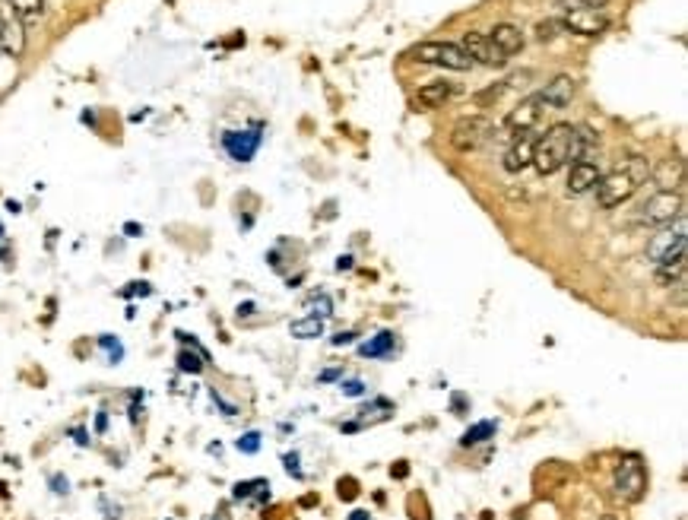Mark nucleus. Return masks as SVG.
Returning <instances> with one entry per match:
<instances>
[{
  "mask_svg": "<svg viewBox=\"0 0 688 520\" xmlns=\"http://www.w3.org/2000/svg\"><path fill=\"white\" fill-rule=\"evenodd\" d=\"M495 428H498V426H495V422H489V419H486V422H476V426L466 428V432H464V438H460V444H464V448H470V444H479V441L492 438Z\"/></svg>",
  "mask_w": 688,
  "mask_h": 520,
  "instance_id": "obj_22",
  "label": "nucleus"
},
{
  "mask_svg": "<svg viewBox=\"0 0 688 520\" xmlns=\"http://www.w3.org/2000/svg\"><path fill=\"white\" fill-rule=\"evenodd\" d=\"M460 48H464V54L473 61V64H486V67H505L507 58L501 54L498 48L492 45V38L482 36V32H464V42H460Z\"/></svg>",
  "mask_w": 688,
  "mask_h": 520,
  "instance_id": "obj_9",
  "label": "nucleus"
},
{
  "mask_svg": "<svg viewBox=\"0 0 688 520\" xmlns=\"http://www.w3.org/2000/svg\"><path fill=\"white\" fill-rule=\"evenodd\" d=\"M596 181H600V168H596V162H574L571 172H568V194L580 197V194H587V191L596 188Z\"/></svg>",
  "mask_w": 688,
  "mask_h": 520,
  "instance_id": "obj_13",
  "label": "nucleus"
},
{
  "mask_svg": "<svg viewBox=\"0 0 688 520\" xmlns=\"http://www.w3.org/2000/svg\"><path fill=\"white\" fill-rule=\"evenodd\" d=\"M334 378H340V371L330 369V371H324V375H320V381H334Z\"/></svg>",
  "mask_w": 688,
  "mask_h": 520,
  "instance_id": "obj_33",
  "label": "nucleus"
},
{
  "mask_svg": "<svg viewBox=\"0 0 688 520\" xmlns=\"http://www.w3.org/2000/svg\"><path fill=\"white\" fill-rule=\"evenodd\" d=\"M657 282L660 286H679V282H685V254H676V257L663 260V264H657Z\"/></svg>",
  "mask_w": 688,
  "mask_h": 520,
  "instance_id": "obj_17",
  "label": "nucleus"
},
{
  "mask_svg": "<svg viewBox=\"0 0 688 520\" xmlns=\"http://www.w3.org/2000/svg\"><path fill=\"white\" fill-rule=\"evenodd\" d=\"M239 451H241V454H257V451H261V435H257V432L241 435V438H239Z\"/></svg>",
  "mask_w": 688,
  "mask_h": 520,
  "instance_id": "obj_23",
  "label": "nucleus"
},
{
  "mask_svg": "<svg viewBox=\"0 0 688 520\" xmlns=\"http://www.w3.org/2000/svg\"><path fill=\"white\" fill-rule=\"evenodd\" d=\"M336 267H340V270H349V267H352V257H340V264H336Z\"/></svg>",
  "mask_w": 688,
  "mask_h": 520,
  "instance_id": "obj_35",
  "label": "nucleus"
},
{
  "mask_svg": "<svg viewBox=\"0 0 688 520\" xmlns=\"http://www.w3.org/2000/svg\"><path fill=\"white\" fill-rule=\"evenodd\" d=\"M340 390L346 394V397H362V394H365V384L359 381V378H352V381L340 384Z\"/></svg>",
  "mask_w": 688,
  "mask_h": 520,
  "instance_id": "obj_26",
  "label": "nucleus"
},
{
  "mask_svg": "<svg viewBox=\"0 0 688 520\" xmlns=\"http://www.w3.org/2000/svg\"><path fill=\"white\" fill-rule=\"evenodd\" d=\"M555 29H562V22H539L537 26V36H539V42H549V38H555Z\"/></svg>",
  "mask_w": 688,
  "mask_h": 520,
  "instance_id": "obj_25",
  "label": "nucleus"
},
{
  "mask_svg": "<svg viewBox=\"0 0 688 520\" xmlns=\"http://www.w3.org/2000/svg\"><path fill=\"white\" fill-rule=\"evenodd\" d=\"M223 146L235 162H251L254 152L261 150V130H229Z\"/></svg>",
  "mask_w": 688,
  "mask_h": 520,
  "instance_id": "obj_11",
  "label": "nucleus"
},
{
  "mask_svg": "<svg viewBox=\"0 0 688 520\" xmlns=\"http://www.w3.org/2000/svg\"><path fill=\"white\" fill-rule=\"evenodd\" d=\"M409 58L419 61V64L448 67V70H457V73H464L473 67V61L464 54V48H460V45H450V42H422L409 51Z\"/></svg>",
  "mask_w": 688,
  "mask_h": 520,
  "instance_id": "obj_3",
  "label": "nucleus"
},
{
  "mask_svg": "<svg viewBox=\"0 0 688 520\" xmlns=\"http://www.w3.org/2000/svg\"><path fill=\"white\" fill-rule=\"evenodd\" d=\"M562 26L578 36H603L609 26V20L594 7H584V4H574V7L562 10Z\"/></svg>",
  "mask_w": 688,
  "mask_h": 520,
  "instance_id": "obj_6",
  "label": "nucleus"
},
{
  "mask_svg": "<svg viewBox=\"0 0 688 520\" xmlns=\"http://www.w3.org/2000/svg\"><path fill=\"white\" fill-rule=\"evenodd\" d=\"M492 45L505 54V58H514V54H521L523 51V32L517 29V26H511V22H501V26H495L492 29Z\"/></svg>",
  "mask_w": 688,
  "mask_h": 520,
  "instance_id": "obj_15",
  "label": "nucleus"
},
{
  "mask_svg": "<svg viewBox=\"0 0 688 520\" xmlns=\"http://www.w3.org/2000/svg\"><path fill=\"white\" fill-rule=\"evenodd\" d=\"M647 175H651V166H647L644 156H631V159H625L622 166H616L609 175H600V181H596V203L603 210H612V207L625 203L641 188V181Z\"/></svg>",
  "mask_w": 688,
  "mask_h": 520,
  "instance_id": "obj_1",
  "label": "nucleus"
},
{
  "mask_svg": "<svg viewBox=\"0 0 688 520\" xmlns=\"http://www.w3.org/2000/svg\"><path fill=\"white\" fill-rule=\"evenodd\" d=\"M99 343H101V349H109V353H111V359H115V362L121 359V346H117V343L111 340V337H101Z\"/></svg>",
  "mask_w": 688,
  "mask_h": 520,
  "instance_id": "obj_29",
  "label": "nucleus"
},
{
  "mask_svg": "<svg viewBox=\"0 0 688 520\" xmlns=\"http://www.w3.org/2000/svg\"><path fill=\"white\" fill-rule=\"evenodd\" d=\"M10 4H13V13L22 26H32V22H38L45 13V0H10Z\"/></svg>",
  "mask_w": 688,
  "mask_h": 520,
  "instance_id": "obj_19",
  "label": "nucleus"
},
{
  "mask_svg": "<svg viewBox=\"0 0 688 520\" xmlns=\"http://www.w3.org/2000/svg\"><path fill=\"white\" fill-rule=\"evenodd\" d=\"M178 365H182V371H190V375H197V371L203 369V362L197 359V355H190V353H182V355H178Z\"/></svg>",
  "mask_w": 688,
  "mask_h": 520,
  "instance_id": "obj_24",
  "label": "nucleus"
},
{
  "mask_svg": "<svg viewBox=\"0 0 688 520\" xmlns=\"http://www.w3.org/2000/svg\"><path fill=\"white\" fill-rule=\"evenodd\" d=\"M349 520H371V517H368V511H352L349 514Z\"/></svg>",
  "mask_w": 688,
  "mask_h": 520,
  "instance_id": "obj_34",
  "label": "nucleus"
},
{
  "mask_svg": "<svg viewBox=\"0 0 688 520\" xmlns=\"http://www.w3.org/2000/svg\"><path fill=\"white\" fill-rule=\"evenodd\" d=\"M571 140H574V127L571 124H555L537 140L533 146V162L530 166L537 168L539 175H555L562 166L571 162Z\"/></svg>",
  "mask_w": 688,
  "mask_h": 520,
  "instance_id": "obj_2",
  "label": "nucleus"
},
{
  "mask_svg": "<svg viewBox=\"0 0 688 520\" xmlns=\"http://www.w3.org/2000/svg\"><path fill=\"white\" fill-rule=\"evenodd\" d=\"M454 83L448 80H435V83H425V86L416 93V102H419L422 109H441L444 102L454 99Z\"/></svg>",
  "mask_w": 688,
  "mask_h": 520,
  "instance_id": "obj_16",
  "label": "nucleus"
},
{
  "mask_svg": "<svg viewBox=\"0 0 688 520\" xmlns=\"http://www.w3.org/2000/svg\"><path fill=\"white\" fill-rule=\"evenodd\" d=\"M286 470H289L295 479H302V470H298V454H286Z\"/></svg>",
  "mask_w": 688,
  "mask_h": 520,
  "instance_id": "obj_30",
  "label": "nucleus"
},
{
  "mask_svg": "<svg viewBox=\"0 0 688 520\" xmlns=\"http://www.w3.org/2000/svg\"><path fill=\"white\" fill-rule=\"evenodd\" d=\"M578 4H584V7H594V10L606 7V0H578Z\"/></svg>",
  "mask_w": 688,
  "mask_h": 520,
  "instance_id": "obj_32",
  "label": "nucleus"
},
{
  "mask_svg": "<svg viewBox=\"0 0 688 520\" xmlns=\"http://www.w3.org/2000/svg\"><path fill=\"white\" fill-rule=\"evenodd\" d=\"M647 489V473H644V463L638 457H628L622 460V467L616 470V492L622 495L625 501H641Z\"/></svg>",
  "mask_w": 688,
  "mask_h": 520,
  "instance_id": "obj_8",
  "label": "nucleus"
},
{
  "mask_svg": "<svg viewBox=\"0 0 688 520\" xmlns=\"http://www.w3.org/2000/svg\"><path fill=\"white\" fill-rule=\"evenodd\" d=\"M355 340V333H336L334 337V346H346V343Z\"/></svg>",
  "mask_w": 688,
  "mask_h": 520,
  "instance_id": "obj_31",
  "label": "nucleus"
},
{
  "mask_svg": "<svg viewBox=\"0 0 688 520\" xmlns=\"http://www.w3.org/2000/svg\"><path fill=\"white\" fill-rule=\"evenodd\" d=\"M22 48V32L20 26H10L0 13V51H10V54H20Z\"/></svg>",
  "mask_w": 688,
  "mask_h": 520,
  "instance_id": "obj_21",
  "label": "nucleus"
},
{
  "mask_svg": "<svg viewBox=\"0 0 688 520\" xmlns=\"http://www.w3.org/2000/svg\"><path fill=\"white\" fill-rule=\"evenodd\" d=\"M539 99H543L546 109H565V105H571V99H574V80L562 73V77H555V80L539 93Z\"/></svg>",
  "mask_w": 688,
  "mask_h": 520,
  "instance_id": "obj_14",
  "label": "nucleus"
},
{
  "mask_svg": "<svg viewBox=\"0 0 688 520\" xmlns=\"http://www.w3.org/2000/svg\"><path fill=\"white\" fill-rule=\"evenodd\" d=\"M359 353H362L365 359H387V355L393 353V333L391 330L377 333L375 340H368V343L359 346Z\"/></svg>",
  "mask_w": 688,
  "mask_h": 520,
  "instance_id": "obj_18",
  "label": "nucleus"
},
{
  "mask_svg": "<svg viewBox=\"0 0 688 520\" xmlns=\"http://www.w3.org/2000/svg\"><path fill=\"white\" fill-rule=\"evenodd\" d=\"M492 134H495V124L489 121L486 115H470V118H464V121L454 124V130H450V143H454V150H460V152H473L482 143H489Z\"/></svg>",
  "mask_w": 688,
  "mask_h": 520,
  "instance_id": "obj_4",
  "label": "nucleus"
},
{
  "mask_svg": "<svg viewBox=\"0 0 688 520\" xmlns=\"http://www.w3.org/2000/svg\"><path fill=\"white\" fill-rule=\"evenodd\" d=\"M261 485H267L263 479H254V483H239L235 485V499H247L254 489H261Z\"/></svg>",
  "mask_w": 688,
  "mask_h": 520,
  "instance_id": "obj_27",
  "label": "nucleus"
},
{
  "mask_svg": "<svg viewBox=\"0 0 688 520\" xmlns=\"http://www.w3.org/2000/svg\"><path fill=\"white\" fill-rule=\"evenodd\" d=\"M289 330H292V337H298V340H314V337H324V318L312 314V318L295 321Z\"/></svg>",
  "mask_w": 688,
  "mask_h": 520,
  "instance_id": "obj_20",
  "label": "nucleus"
},
{
  "mask_svg": "<svg viewBox=\"0 0 688 520\" xmlns=\"http://www.w3.org/2000/svg\"><path fill=\"white\" fill-rule=\"evenodd\" d=\"M676 254H685V216L676 219V229H663L647 245V257L653 264H663V260L676 257Z\"/></svg>",
  "mask_w": 688,
  "mask_h": 520,
  "instance_id": "obj_7",
  "label": "nucleus"
},
{
  "mask_svg": "<svg viewBox=\"0 0 688 520\" xmlns=\"http://www.w3.org/2000/svg\"><path fill=\"white\" fill-rule=\"evenodd\" d=\"M533 146H537V137L530 134V130H523V134H514V140H511V146H507L505 152V168L511 175L523 172V168L533 162Z\"/></svg>",
  "mask_w": 688,
  "mask_h": 520,
  "instance_id": "obj_12",
  "label": "nucleus"
},
{
  "mask_svg": "<svg viewBox=\"0 0 688 520\" xmlns=\"http://www.w3.org/2000/svg\"><path fill=\"white\" fill-rule=\"evenodd\" d=\"M685 203H682V194L676 191H657L651 200L641 207V223L647 225H669L673 219L682 216Z\"/></svg>",
  "mask_w": 688,
  "mask_h": 520,
  "instance_id": "obj_5",
  "label": "nucleus"
},
{
  "mask_svg": "<svg viewBox=\"0 0 688 520\" xmlns=\"http://www.w3.org/2000/svg\"><path fill=\"white\" fill-rule=\"evenodd\" d=\"M355 495H359V489H355V479H340V499H346V501H352Z\"/></svg>",
  "mask_w": 688,
  "mask_h": 520,
  "instance_id": "obj_28",
  "label": "nucleus"
},
{
  "mask_svg": "<svg viewBox=\"0 0 688 520\" xmlns=\"http://www.w3.org/2000/svg\"><path fill=\"white\" fill-rule=\"evenodd\" d=\"M543 99L539 95H530V99H523L517 109L507 111L505 118V127L511 130V134H523V130H533L539 124V118H543Z\"/></svg>",
  "mask_w": 688,
  "mask_h": 520,
  "instance_id": "obj_10",
  "label": "nucleus"
}]
</instances>
